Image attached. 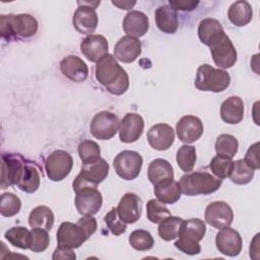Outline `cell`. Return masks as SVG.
Segmentation results:
<instances>
[{
  "mask_svg": "<svg viewBox=\"0 0 260 260\" xmlns=\"http://www.w3.org/2000/svg\"><path fill=\"white\" fill-rule=\"evenodd\" d=\"M21 208L20 199L10 192H5L0 199V213L2 216L11 217L16 215Z\"/></svg>",
  "mask_w": 260,
  "mask_h": 260,
  "instance_id": "obj_40",
  "label": "cell"
},
{
  "mask_svg": "<svg viewBox=\"0 0 260 260\" xmlns=\"http://www.w3.org/2000/svg\"><path fill=\"white\" fill-rule=\"evenodd\" d=\"M129 244L136 251H148L154 245L151 234L145 230H135L129 236Z\"/></svg>",
  "mask_w": 260,
  "mask_h": 260,
  "instance_id": "obj_39",
  "label": "cell"
},
{
  "mask_svg": "<svg viewBox=\"0 0 260 260\" xmlns=\"http://www.w3.org/2000/svg\"><path fill=\"white\" fill-rule=\"evenodd\" d=\"M230 83L231 76L225 70L214 68L209 64H203L198 67L194 81L197 89L212 92L224 91Z\"/></svg>",
  "mask_w": 260,
  "mask_h": 260,
  "instance_id": "obj_4",
  "label": "cell"
},
{
  "mask_svg": "<svg viewBox=\"0 0 260 260\" xmlns=\"http://www.w3.org/2000/svg\"><path fill=\"white\" fill-rule=\"evenodd\" d=\"M73 167V157L65 150L58 149L51 152L45 160V171L47 177L54 182L65 179Z\"/></svg>",
  "mask_w": 260,
  "mask_h": 260,
  "instance_id": "obj_6",
  "label": "cell"
},
{
  "mask_svg": "<svg viewBox=\"0 0 260 260\" xmlns=\"http://www.w3.org/2000/svg\"><path fill=\"white\" fill-rule=\"evenodd\" d=\"M55 220L52 209L45 205L35 207L28 215V224L31 228H39L50 231L53 228Z\"/></svg>",
  "mask_w": 260,
  "mask_h": 260,
  "instance_id": "obj_31",
  "label": "cell"
},
{
  "mask_svg": "<svg viewBox=\"0 0 260 260\" xmlns=\"http://www.w3.org/2000/svg\"><path fill=\"white\" fill-rule=\"evenodd\" d=\"M147 218L152 223H159L166 217L172 215L169 208L157 199H150L146 203Z\"/></svg>",
  "mask_w": 260,
  "mask_h": 260,
  "instance_id": "obj_42",
  "label": "cell"
},
{
  "mask_svg": "<svg viewBox=\"0 0 260 260\" xmlns=\"http://www.w3.org/2000/svg\"><path fill=\"white\" fill-rule=\"evenodd\" d=\"M75 258H76V255L73 252V249H69V248H65V247H61V246H58L52 255V259H54V260H56V259L74 260Z\"/></svg>",
  "mask_w": 260,
  "mask_h": 260,
  "instance_id": "obj_49",
  "label": "cell"
},
{
  "mask_svg": "<svg viewBox=\"0 0 260 260\" xmlns=\"http://www.w3.org/2000/svg\"><path fill=\"white\" fill-rule=\"evenodd\" d=\"M215 246L221 254L235 257L241 253L243 241L239 232L230 226H225L219 229L217 232L215 236Z\"/></svg>",
  "mask_w": 260,
  "mask_h": 260,
  "instance_id": "obj_14",
  "label": "cell"
},
{
  "mask_svg": "<svg viewBox=\"0 0 260 260\" xmlns=\"http://www.w3.org/2000/svg\"><path fill=\"white\" fill-rule=\"evenodd\" d=\"M234 167V160L232 158L223 157L220 155H215L210 164L209 169L211 173L218 179H225L229 178Z\"/></svg>",
  "mask_w": 260,
  "mask_h": 260,
  "instance_id": "obj_41",
  "label": "cell"
},
{
  "mask_svg": "<svg viewBox=\"0 0 260 260\" xmlns=\"http://www.w3.org/2000/svg\"><path fill=\"white\" fill-rule=\"evenodd\" d=\"M196 159H197V156H196L195 146L184 144L177 151V155H176L177 164L179 168L185 173H190L191 171H193L196 164Z\"/></svg>",
  "mask_w": 260,
  "mask_h": 260,
  "instance_id": "obj_36",
  "label": "cell"
},
{
  "mask_svg": "<svg viewBox=\"0 0 260 260\" xmlns=\"http://www.w3.org/2000/svg\"><path fill=\"white\" fill-rule=\"evenodd\" d=\"M75 206L81 215H94L103 204V196L98 187H82L75 191Z\"/></svg>",
  "mask_w": 260,
  "mask_h": 260,
  "instance_id": "obj_10",
  "label": "cell"
},
{
  "mask_svg": "<svg viewBox=\"0 0 260 260\" xmlns=\"http://www.w3.org/2000/svg\"><path fill=\"white\" fill-rule=\"evenodd\" d=\"M202 121L193 115L183 116L176 125L177 136L180 141L190 144L197 141L203 134Z\"/></svg>",
  "mask_w": 260,
  "mask_h": 260,
  "instance_id": "obj_15",
  "label": "cell"
},
{
  "mask_svg": "<svg viewBox=\"0 0 260 260\" xmlns=\"http://www.w3.org/2000/svg\"><path fill=\"white\" fill-rule=\"evenodd\" d=\"M39 28L38 20L30 14H2L0 16V34L2 39H28L34 37Z\"/></svg>",
  "mask_w": 260,
  "mask_h": 260,
  "instance_id": "obj_2",
  "label": "cell"
},
{
  "mask_svg": "<svg viewBox=\"0 0 260 260\" xmlns=\"http://www.w3.org/2000/svg\"><path fill=\"white\" fill-rule=\"evenodd\" d=\"M72 23L79 34L92 35L99 23L95 9L88 6H78L73 14Z\"/></svg>",
  "mask_w": 260,
  "mask_h": 260,
  "instance_id": "obj_22",
  "label": "cell"
},
{
  "mask_svg": "<svg viewBox=\"0 0 260 260\" xmlns=\"http://www.w3.org/2000/svg\"><path fill=\"white\" fill-rule=\"evenodd\" d=\"M109 170V164L102 157L94 162L82 165L80 173L72 183L74 192L82 187H98L108 177Z\"/></svg>",
  "mask_w": 260,
  "mask_h": 260,
  "instance_id": "obj_5",
  "label": "cell"
},
{
  "mask_svg": "<svg viewBox=\"0 0 260 260\" xmlns=\"http://www.w3.org/2000/svg\"><path fill=\"white\" fill-rule=\"evenodd\" d=\"M5 239L14 247L19 249H29L31 233L24 226H13L5 232Z\"/></svg>",
  "mask_w": 260,
  "mask_h": 260,
  "instance_id": "obj_34",
  "label": "cell"
},
{
  "mask_svg": "<svg viewBox=\"0 0 260 260\" xmlns=\"http://www.w3.org/2000/svg\"><path fill=\"white\" fill-rule=\"evenodd\" d=\"M77 223L82 228L88 238H90V236L95 233L98 228L96 219L92 215H82V217L78 219Z\"/></svg>",
  "mask_w": 260,
  "mask_h": 260,
  "instance_id": "obj_47",
  "label": "cell"
},
{
  "mask_svg": "<svg viewBox=\"0 0 260 260\" xmlns=\"http://www.w3.org/2000/svg\"><path fill=\"white\" fill-rule=\"evenodd\" d=\"M174 245L178 250L187 255H197L201 252V247L199 243L195 241L179 238Z\"/></svg>",
  "mask_w": 260,
  "mask_h": 260,
  "instance_id": "obj_45",
  "label": "cell"
},
{
  "mask_svg": "<svg viewBox=\"0 0 260 260\" xmlns=\"http://www.w3.org/2000/svg\"><path fill=\"white\" fill-rule=\"evenodd\" d=\"M155 23L165 34H175L179 27L178 13L170 5H161L155 10Z\"/></svg>",
  "mask_w": 260,
  "mask_h": 260,
  "instance_id": "obj_26",
  "label": "cell"
},
{
  "mask_svg": "<svg viewBox=\"0 0 260 260\" xmlns=\"http://www.w3.org/2000/svg\"><path fill=\"white\" fill-rule=\"evenodd\" d=\"M258 153H259V142L257 141L248 148L245 158H244L246 164L253 170H258L260 168Z\"/></svg>",
  "mask_w": 260,
  "mask_h": 260,
  "instance_id": "obj_46",
  "label": "cell"
},
{
  "mask_svg": "<svg viewBox=\"0 0 260 260\" xmlns=\"http://www.w3.org/2000/svg\"><path fill=\"white\" fill-rule=\"evenodd\" d=\"M87 239H89L82 228L76 222L64 221L57 231V243L58 246L76 249L79 248Z\"/></svg>",
  "mask_w": 260,
  "mask_h": 260,
  "instance_id": "obj_13",
  "label": "cell"
},
{
  "mask_svg": "<svg viewBox=\"0 0 260 260\" xmlns=\"http://www.w3.org/2000/svg\"><path fill=\"white\" fill-rule=\"evenodd\" d=\"M144 130V120L136 113L126 114L119 124V137L123 143L137 141Z\"/></svg>",
  "mask_w": 260,
  "mask_h": 260,
  "instance_id": "obj_16",
  "label": "cell"
},
{
  "mask_svg": "<svg viewBox=\"0 0 260 260\" xmlns=\"http://www.w3.org/2000/svg\"><path fill=\"white\" fill-rule=\"evenodd\" d=\"M254 171L255 170L250 168L244 159H237L234 160L233 171L229 178L237 185H246L252 181Z\"/></svg>",
  "mask_w": 260,
  "mask_h": 260,
  "instance_id": "obj_37",
  "label": "cell"
},
{
  "mask_svg": "<svg viewBox=\"0 0 260 260\" xmlns=\"http://www.w3.org/2000/svg\"><path fill=\"white\" fill-rule=\"evenodd\" d=\"M214 146L216 155L233 158L238 152L239 142L237 138L231 134H220L216 138Z\"/></svg>",
  "mask_w": 260,
  "mask_h": 260,
  "instance_id": "obj_35",
  "label": "cell"
},
{
  "mask_svg": "<svg viewBox=\"0 0 260 260\" xmlns=\"http://www.w3.org/2000/svg\"><path fill=\"white\" fill-rule=\"evenodd\" d=\"M204 218L209 225L219 230L231 225L234 219V212L226 202L213 201L206 206Z\"/></svg>",
  "mask_w": 260,
  "mask_h": 260,
  "instance_id": "obj_12",
  "label": "cell"
},
{
  "mask_svg": "<svg viewBox=\"0 0 260 260\" xmlns=\"http://www.w3.org/2000/svg\"><path fill=\"white\" fill-rule=\"evenodd\" d=\"M183 220H184L183 218L178 216H173V215H170L165 219H162L158 223V228H157L158 236L160 237V239L167 242L177 239L179 237V232H180V228Z\"/></svg>",
  "mask_w": 260,
  "mask_h": 260,
  "instance_id": "obj_33",
  "label": "cell"
},
{
  "mask_svg": "<svg viewBox=\"0 0 260 260\" xmlns=\"http://www.w3.org/2000/svg\"><path fill=\"white\" fill-rule=\"evenodd\" d=\"M149 28V20L145 13L138 10L129 11L123 19V29L126 36L140 38L143 37Z\"/></svg>",
  "mask_w": 260,
  "mask_h": 260,
  "instance_id": "obj_23",
  "label": "cell"
},
{
  "mask_svg": "<svg viewBox=\"0 0 260 260\" xmlns=\"http://www.w3.org/2000/svg\"><path fill=\"white\" fill-rule=\"evenodd\" d=\"M41 183V176L38 167L27 159H25L20 178L16 184V186L25 193H34L36 192Z\"/></svg>",
  "mask_w": 260,
  "mask_h": 260,
  "instance_id": "obj_27",
  "label": "cell"
},
{
  "mask_svg": "<svg viewBox=\"0 0 260 260\" xmlns=\"http://www.w3.org/2000/svg\"><path fill=\"white\" fill-rule=\"evenodd\" d=\"M147 178L153 186L174 179L173 167L167 159L155 158L148 166Z\"/></svg>",
  "mask_w": 260,
  "mask_h": 260,
  "instance_id": "obj_28",
  "label": "cell"
},
{
  "mask_svg": "<svg viewBox=\"0 0 260 260\" xmlns=\"http://www.w3.org/2000/svg\"><path fill=\"white\" fill-rule=\"evenodd\" d=\"M141 54V42L138 38L124 36L114 48V57L122 63H132Z\"/></svg>",
  "mask_w": 260,
  "mask_h": 260,
  "instance_id": "obj_20",
  "label": "cell"
},
{
  "mask_svg": "<svg viewBox=\"0 0 260 260\" xmlns=\"http://www.w3.org/2000/svg\"><path fill=\"white\" fill-rule=\"evenodd\" d=\"M142 201L135 193H126L120 199L117 211L125 223H134L141 216Z\"/></svg>",
  "mask_w": 260,
  "mask_h": 260,
  "instance_id": "obj_19",
  "label": "cell"
},
{
  "mask_svg": "<svg viewBox=\"0 0 260 260\" xmlns=\"http://www.w3.org/2000/svg\"><path fill=\"white\" fill-rule=\"evenodd\" d=\"M31 242L29 250L35 253H42L49 247L50 237L47 230L31 228Z\"/></svg>",
  "mask_w": 260,
  "mask_h": 260,
  "instance_id": "obj_43",
  "label": "cell"
},
{
  "mask_svg": "<svg viewBox=\"0 0 260 260\" xmlns=\"http://www.w3.org/2000/svg\"><path fill=\"white\" fill-rule=\"evenodd\" d=\"M222 180L207 172H190L180 179L181 192L186 196L208 195L217 191Z\"/></svg>",
  "mask_w": 260,
  "mask_h": 260,
  "instance_id": "obj_3",
  "label": "cell"
},
{
  "mask_svg": "<svg viewBox=\"0 0 260 260\" xmlns=\"http://www.w3.org/2000/svg\"><path fill=\"white\" fill-rule=\"evenodd\" d=\"M228 17L234 25L245 26L252 20V7L247 1H236L230 6L228 10Z\"/></svg>",
  "mask_w": 260,
  "mask_h": 260,
  "instance_id": "obj_30",
  "label": "cell"
},
{
  "mask_svg": "<svg viewBox=\"0 0 260 260\" xmlns=\"http://www.w3.org/2000/svg\"><path fill=\"white\" fill-rule=\"evenodd\" d=\"M199 1H193V0H170L169 1V5L177 10H181V11H192L194 9H196V7L198 6Z\"/></svg>",
  "mask_w": 260,
  "mask_h": 260,
  "instance_id": "obj_48",
  "label": "cell"
},
{
  "mask_svg": "<svg viewBox=\"0 0 260 260\" xmlns=\"http://www.w3.org/2000/svg\"><path fill=\"white\" fill-rule=\"evenodd\" d=\"M206 233V226L202 219L199 218H190L187 220H183L180 232L179 238L200 242Z\"/></svg>",
  "mask_w": 260,
  "mask_h": 260,
  "instance_id": "obj_32",
  "label": "cell"
},
{
  "mask_svg": "<svg viewBox=\"0 0 260 260\" xmlns=\"http://www.w3.org/2000/svg\"><path fill=\"white\" fill-rule=\"evenodd\" d=\"M25 159L18 153H2L1 155V188L5 189L16 185Z\"/></svg>",
  "mask_w": 260,
  "mask_h": 260,
  "instance_id": "obj_9",
  "label": "cell"
},
{
  "mask_svg": "<svg viewBox=\"0 0 260 260\" xmlns=\"http://www.w3.org/2000/svg\"><path fill=\"white\" fill-rule=\"evenodd\" d=\"M244 111L243 100L240 96L233 95L222 102L220 106V118L226 124L236 125L242 122Z\"/></svg>",
  "mask_w": 260,
  "mask_h": 260,
  "instance_id": "obj_25",
  "label": "cell"
},
{
  "mask_svg": "<svg viewBox=\"0 0 260 260\" xmlns=\"http://www.w3.org/2000/svg\"><path fill=\"white\" fill-rule=\"evenodd\" d=\"M100 1H77V4L79 5V6H88V7H91V8H94L95 9V7L96 6H99L100 5Z\"/></svg>",
  "mask_w": 260,
  "mask_h": 260,
  "instance_id": "obj_51",
  "label": "cell"
},
{
  "mask_svg": "<svg viewBox=\"0 0 260 260\" xmlns=\"http://www.w3.org/2000/svg\"><path fill=\"white\" fill-rule=\"evenodd\" d=\"M209 48L213 62L219 69H229L236 64L238 59L237 50L226 35Z\"/></svg>",
  "mask_w": 260,
  "mask_h": 260,
  "instance_id": "obj_11",
  "label": "cell"
},
{
  "mask_svg": "<svg viewBox=\"0 0 260 260\" xmlns=\"http://www.w3.org/2000/svg\"><path fill=\"white\" fill-rule=\"evenodd\" d=\"M105 222L111 233L115 236H120L126 232L127 223H125L119 216L117 207L112 208L105 216Z\"/></svg>",
  "mask_w": 260,
  "mask_h": 260,
  "instance_id": "obj_44",
  "label": "cell"
},
{
  "mask_svg": "<svg viewBox=\"0 0 260 260\" xmlns=\"http://www.w3.org/2000/svg\"><path fill=\"white\" fill-rule=\"evenodd\" d=\"M112 4L119 7L120 9L130 10L136 4V1H112Z\"/></svg>",
  "mask_w": 260,
  "mask_h": 260,
  "instance_id": "obj_50",
  "label": "cell"
},
{
  "mask_svg": "<svg viewBox=\"0 0 260 260\" xmlns=\"http://www.w3.org/2000/svg\"><path fill=\"white\" fill-rule=\"evenodd\" d=\"M175 140L174 129L166 123H158L151 126L147 132V141L151 148L164 151L169 149Z\"/></svg>",
  "mask_w": 260,
  "mask_h": 260,
  "instance_id": "obj_18",
  "label": "cell"
},
{
  "mask_svg": "<svg viewBox=\"0 0 260 260\" xmlns=\"http://www.w3.org/2000/svg\"><path fill=\"white\" fill-rule=\"evenodd\" d=\"M80 51L89 62L96 63L109 54L108 40L102 35L86 36L80 43Z\"/></svg>",
  "mask_w": 260,
  "mask_h": 260,
  "instance_id": "obj_17",
  "label": "cell"
},
{
  "mask_svg": "<svg viewBox=\"0 0 260 260\" xmlns=\"http://www.w3.org/2000/svg\"><path fill=\"white\" fill-rule=\"evenodd\" d=\"M77 152L82 165L91 164L101 158V148L99 144L92 140H83L78 144Z\"/></svg>",
  "mask_w": 260,
  "mask_h": 260,
  "instance_id": "obj_38",
  "label": "cell"
},
{
  "mask_svg": "<svg viewBox=\"0 0 260 260\" xmlns=\"http://www.w3.org/2000/svg\"><path fill=\"white\" fill-rule=\"evenodd\" d=\"M61 73L71 81L83 82L88 76L86 63L75 55H68L60 62Z\"/></svg>",
  "mask_w": 260,
  "mask_h": 260,
  "instance_id": "obj_21",
  "label": "cell"
},
{
  "mask_svg": "<svg viewBox=\"0 0 260 260\" xmlns=\"http://www.w3.org/2000/svg\"><path fill=\"white\" fill-rule=\"evenodd\" d=\"M225 35L221 23L211 17L202 19L198 25V37L202 44L205 46H212L221 37Z\"/></svg>",
  "mask_w": 260,
  "mask_h": 260,
  "instance_id": "obj_24",
  "label": "cell"
},
{
  "mask_svg": "<svg viewBox=\"0 0 260 260\" xmlns=\"http://www.w3.org/2000/svg\"><path fill=\"white\" fill-rule=\"evenodd\" d=\"M142 156L134 150H123L114 158L113 166L117 175L126 181L134 180L140 174Z\"/></svg>",
  "mask_w": 260,
  "mask_h": 260,
  "instance_id": "obj_7",
  "label": "cell"
},
{
  "mask_svg": "<svg viewBox=\"0 0 260 260\" xmlns=\"http://www.w3.org/2000/svg\"><path fill=\"white\" fill-rule=\"evenodd\" d=\"M154 187V195L164 204H174L181 197V187L174 179L161 182Z\"/></svg>",
  "mask_w": 260,
  "mask_h": 260,
  "instance_id": "obj_29",
  "label": "cell"
},
{
  "mask_svg": "<svg viewBox=\"0 0 260 260\" xmlns=\"http://www.w3.org/2000/svg\"><path fill=\"white\" fill-rule=\"evenodd\" d=\"M98 82L114 95H122L129 88V76L112 54H107L94 67Z\"/></svg>",
  "mask_w": 260,
  "mask_h": 260,
  "instance_id": "obj_1",
  "label": "cell"
},
{
  "mask_svg": "<svg viewBox=\"0 0 260 260\" xmlns=\"http://www.w3.org/2000/svg\"><path fill=\"white\" fill-rule=\"evenodd\" d=\"M118 117L109 111H101L93 116L90 122V132L99 140H109L119 131Z\"/></svg>",
  "mask_w": 260,
  "mask_h": 260,
  "instance_id": "obj_8",
  "label": "cell"
}]
</instances>
